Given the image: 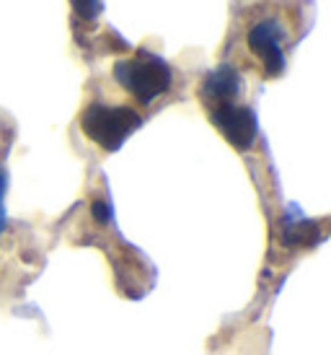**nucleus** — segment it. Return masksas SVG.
<instances>
[{"mask_svg":"<svg viewBox=\"0 0 331 355\" xmlns=\"http://www.w3.org/2000/svg\"><path fill=\"white\" fill-rule=\"evenodd\" d=\"M73 8L78 10V16L91 21L101 13V0H73Z\"/></svg>","mask_w":331,"mask_h":355,"instance_id":"nucleus-7","label":"nucleus"},{"mask_svg":"<svg viewBox=\"0 0 331 355\" xmlns=\"http://www.w3.org/2000/svg\"><path fill=\"white\" fill-rule=\"evenodd\" d=\"M6 184H8V174L0 166V231L6 228V210H3V195H6Z\"/></svg>","mask_w":331,"mask_h":355,"instance_id":"nucleus-9","label":"nucleus"},{"mask_svg":"<svg viewBox=\"0 0 331 355\" xmlns=\"http://www.w3.org/2000/svg\"><path fill=\"white\" fill-rule=\"evenodd\" d=\"M249 47H251L264 62V70L267 76H280L285 70V55H283V40H285V29L277 24L274 19L269 21H259L251 31H249Z\"/></svg>","mask_w":331,"mask_h":355,"instance_id":"nucleus-4","label":"nucleus"},{"mask_svg":"<svg viewBox=\"0 0 331 355\" xmlns=\"http://www.w3.org/2000/svg\"><path fill=\"white\" fill-rule=\"evenodd\" d=\"M143 117L129 107H109V104H91L80 114V130L104 150H119L137 128Z\"/></svg>","mask_w":331,"mask_h":355,"instance_id":"nucleus-2","label":"nucleus"},{"mask_svg":"<svg viewBox=\"0 0 331 355\" xmlns=\"http://www.w3.org/2000/svg\"><path fill=\"white\" fill-rule=\"evenodd\" d=\"M91 213H93V218H96L98 223H109V220H111V207H109V202H104V200H96L93 207H91Z\"/></svg>","mask_w":331,"mask_h":355,"instance_id":"nucleus-8","label":"nucleus"},{"mask_svg":"<svg viewBox=\"0 0 331 355\" xmlns=\"http://www.w3.org/2000/svg\"><path fill=\"white\" fill-rule=\"evenodd\" d=\"M238 91H241V78H238L233 65H220L213 73H207L202 80V99L207 107L235 101Z\"/></svg>","mask_w":331,"mask_h":355,"instance_id":"nucleus-5","label":"nucleus"},{"mask_svg":"<svg viewBox=\"0 0 331 355\" xmlns=\"http://www.w3.org/2000/svg\"><path fill=\"white\" fill-rule=\"evenodd\" d=\"M210 119L235 150H249L253 146V140H256V117H253V112L249 107H238L235 101L215 104V107H210Z\"/></svg>","mask_w":331,"mask_h":355,"instance_id":"nucleus-3","label":"nucleus"},{"mask_svg":"<svg viewBox=\"0 0 331 355\" xmlns=\"http://www.w3.org/2000/svg\"><path fill=\"white\" fill-rule=\"evenodd\" d=\"M283 239L287 247H298V244H313L316 239H321V234L311 220H298V223H285Z\"/></svg>","mask_w":331,"mask_h":355,"instance_id":"nucleus-6","label":"nucleus"},{"mask_svg":"<svg viewBox=\"0 0 331 355\" xmlns=\"http://www.w3.org/2000/svg\"><path fill=\"white\" fill-rule=\"evenodd\" d=\"M114 80L129 91L140 104H150L171 89V68L153 52L140 50L135 58L114 62Z\"/></svg>","mask_w":331,"mask_h":355,"instance_id":"nucleus-1","label":"nucleus"}]
</instances>
